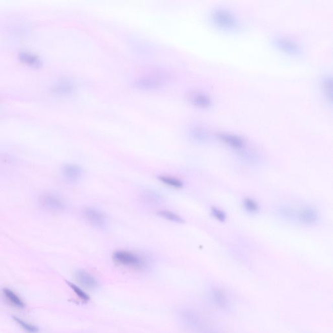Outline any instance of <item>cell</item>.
I'll list each match as a JSON object with an SVG mask.
<instances>
[{
  "instance_id": "13",
  "label": "cell",
  "mask_w": 333,
  "mask_h": 333,
  "mask_svg": "<svg viewBox=\"0 0 333 333\" xmlns=\"http://www.w3.org/2000/svg\"><path fill=\"white\" fill-rule=\"evenodd\" d=\"M18 58L20 62L33 68L39 69L42 66L41 59L34 53L22 51L19 53Z\"/></svg>"
},
{
  "instance_id": "17",
  "label": "cell",
  "mask_w": 333,
  "mask_h": 333,
  "mask_svg": "<svg viewBox=\"0 0 333 333\" xmlns=\"http://www.w3.org/2000/svg\"><path fill=\"white\" fill-rule=\"evenodd\" d=\"M279 213L281 217L290 220H297V210L290 206H281L279 209Z\"/></svg>"
},
{
  "instance_id": "25",
  "label": "cell",
  "mask_w": 333,
  "mask_h": 333,
  "mask_svg": "<svg viewBox=\"0 0 333 333\" xmlns=\"http://www.w3.org/2000/svg\"><path fill=\"white\" fill-rule=\"evenodd\" d=\"M144 197H145V199L147 201L150 202L158 201L160 200V196L156 194V193L153 192V191H147L144 195Z\"/></svg>"
},
{
  "instance_id": "9",
  "label": "cell",
  "mask_w": 333,
  "mask_h": 333,
  "mask_svg": "<svg viewBox=\"0 0 333 333\" xmlns=\"http://www.w3.org/2000/svg\"><path fill=\"white\" fill-rule=\"evenodd\" d=\"M75 278L79 284L87 289L94 290L98 287V282L92 274L83 269L76 271Z\"/></svg>"
},
{
  "instance_id": "3",
  "label": "cell",
  "mask_w": 333,
  "mask_h": 333,
  "mask_svg": "<svg viewBox=\"0 0 333 333\" xmlns=\"http://www.w3.org/2000/svg\"><path fill=\"white\" fill-rule=\"evenodd\" d=\"M39 204L45 210L53 211L64 210L65 205L62 198L51 193H44L39 197Z\"/></svg>"
},
{
  "instance_id": "16",
  "label": "cell",
  "mask_w": 333,
  "mask_h": 333,
  "mask_svg": "<svg viewBox=\"0 0 333 333\" xmlns=\"http://www.w3.org/2000/svg\"><path fill=\"white\" fill-rule=\"evenodd\" d=\"M159 181L165 185L172 187L174 188H182L184 186V183L181 180L172 177L168 176H159L157 177Z\"/></svg>"
},
{
  "instance_id": "21",
  "label": "cell",
  "mask_w": 333,
  "mask_h": 333,
  "mask_svg": "<svg viewBox=\"0 0 333 333\" xmlns=\"http://www.w3.org/2000/svg\"><path fill=\"white\" fill-rule=\"evenodd\" d=\"M67 284L69 285L70 288L73 290L74 293L77 295V296L79 298L84 301V302H87L90 299L89 295L83 291L82 289H80V287H78L76 285L73 284V283L67 282Z\"/></svg>"
},
{
  "instance_id": "14",
  "label": "cell",
  "mask_w": 333,
  "mask_h": 333,
  "mask_svg": "<svg viewBox=\"0 0 333 333\" xmlns=\"http://www.w3.org/2000/svg\"><path fill=\"white\" fill-rule=\"evenodd\" d=\"M190 100L193 105L201 107H207L210 105V98L205 94L201 93L193 94L190 96Z\"/></svg>"
},
{
  "instance_id": "7",
  "label": "cell",
  "mask_w": 333,
  "mask_h": 333,
  "mask_svg": "<svg viewBox=\"0 0 333 333\" xmlns=\"http://www.w3.org/2000/svg\"><path fill=\"white\" fill-rule=\"evenodd\" d=\"M61 174L65 181L75 183L82 179L83 170L80 165L76 164H65L61 169Z\"/></svg>"
},
{
  "instance_id": "10",
  "label": "cell",
  "mask_w": 333,
  "mask_h": 333,
  "mask_svg": "<svg viewBox=\"0 0 333 333\" xmlns=\"http://www.w3.org/2000/svg\"><path fill=\"white\" fill-rule=\"evenodd\" d=\"M274 44L281 50L292 55H298L301 53V48L298 44L288 39L283 37L275 38Z\"/></svg>"
},
{
  "instance_id": "8",
  "label": "cell",
  "mask_w": 333,
  "mask_h": 333,
  "mask_svg": "<svg viewBox=\"0 0 333 333\" xmlns=\"http://www.w3.org/2000/svg\"><path fill=\"white\" fill-rule=\"evenodd\" d=\"M297 220L306 226H312L318 222V212L312 207H304L299 211H297Z\"/></svg>"
},
{
  "instance_id": "1",
  "label": "cell",
  "mask_w": 333,
  "mask_h": 333,
  "mask_svg": "<svg viewBox=\"0 0 333 333\" xmlns=\"http://www.w3.org/2000/svg\"><path fill=\"white\" fill-rule=\"evenodd\" d=\"M116 264L132 268L141 269L146 266V261L141 256L128 251H117L112 256Z\"/></svg>"
},
{
  "instance_id": "23",
  "label": "cell",
  "mask_w": 333,
  "mask_h": 333,
  "mask_svg": "<svg viewBox=\"0 0 333 333\" xmlns=\"http://www.w3.org/2000/svg\"><path fill=\"white\" fill-rule=\"evenodd\" d=\"M323 89L327 98L331 100L332 98V81L331 78L325 77L323 80Z\"/></svg>"
},
{
  "instance_id": "11",
  "label": "cell",
  "mask_w": 333,
  "mask_h": 333,
  "mask_svg": "<svg viewBox=\"0 0 333 333\" xmlns=\"http://www.w3.org/2000/svg\"><path fill=\"white\" fill-rule=\"evenodd\" d=\"M219 139L223 142L233 148V149L242 151L245 147L244 139L236 135L230 134H221L219 135Z\"/></svg>"
},
{
  "instance_id": "12",
  "label": "cell",
  "mask_w": 333,
  "mask_h": 333,
  "mask_svg": "<svg viewBox=\"0 0 333 333\" xmlns=\"http://www.w3.org/2000/svg\"><path fill=\"white\" fill-rule=\"evenodd\" d=\"M188 136L197 143H205L210 139V135L204 128L200 127H191L188 130Z\"/></svg>"
},
{
  "instance_id": "15",
  "label": "cell",
  "mask_w": 333,
  "mask_h": 333,
  "mask_svg": "<svg viewBox=\"0 0 333 333\" xmlns=\"http://www.w3.org/2000/svg\"><path fill=\"white\" fill-rule=\"evenodd\" d=\"M4 296L9 301V302H10L13 305H14L15 307L18 308H24L25 304L23 302V301L17 296V294H15L14 292L8 289H4L3 290Z\"/></svg>"
},
{
  "instance_id": "4",
  "label": "cell",
  "mask_w": 333,
  "mask_h": 333,
  "mask_svg": "<svg viewBox=\"0 0 333 333\" xmlns=\"http://www.w3.org/2000/svg\"><path fill=\"white\" fill-rule=\"evenodd\" d=\"M163 82L157 76H145L137 78L134 81L135 88L144 91H154L161 88Z\"/></svg>"
},
{
  "instance_id": "24",
  "label": "cell",
  "mask_w": 333,
  "mask_h": 333,
  "mask_svg": "<svg viewBox=\"0 0 333 333\" xmlns=\"http://www.w3.org/2000/svg\"><path fill=\"white\" fill-rule=\"evenodd\" d=\"M211 213H212V215L214 216L216 219L221 222L226 221L227 216L224 211L219 210V209L215 208V207L211 208Z\"/></svg>"
},
{
  "instance_id": "5",
  "label": "cell",
  "mask_w": 333,
  "mask_h": 333,
  "mask_svg": "<svg viewBox=\"0 0 333 333\" xmlns=\"http://www.w3.org/2000/svg\"><path fill=\"white\" fill-rule=\"evenodd\" d=\"M83 216L91 226L100 229H105L107 220L102 211L94 208H87L83 211Z\"/></svg>"
},
{
  "instance_id": "22",
  "label": "cell",
  "mask_w": 333,
  "mask_h": 333,
  "mask_svg": "<svg viewBox=\"0 0 333 333\" xmlns=\"http://www.w3.org/2000/svg\"><path fill=\"white\" fill-rule=\"evenodd\" d=\"M13 319H15L16 322L19 324L20 327L23 328L26 331L30 333H37L39 332V328L36 327V326L28 323L26 321L22 320V319L17 318V317H13Z\"/></svg>"
},
{
  "instance_id": "20",
  "label": "cell",
  "mask_w": 333,
  "mask_h": 333,
  "mask_svg": "<svg viewBox=\"0 0 333 333\" xmlns=\"http://www.w3.org/2000/svg\"><path fill=\"white\" fill-rule=\"evenodd\" d=\"M243 203H244L245 210L250 213H255L259 211V205H258L257 202L254 201L253 199H251V198H246V199H245Z\"/></svg>"
},
{
  "instance_id": "6",
  "label": "cell",
  "mask_w": 333,
  "mask_h": 333,
  "mask_svg": "<svg viewBox=\"0 0 333 333\" xmlns=\"http://www.w3.org/2000/svg\"><path fill=\"white\" fill-rule=\"evenodd\" d=\"M76 85L73 81L67 78H62L54 83L51 87V93L60 96H69L74 93Z\"/></svg>"
},
{
  "instance_id": "2",
  "label": "cell",
  "mask_w": 333,
  "mask_h": 333,
  "mask_svg": "<svg viewBox=\"0 0 333 333\" xmlns=\"http://www.w3.org/2000/svg\"><path fill=\"white\" fill-rule=\"evenodd\" d=\"M211 18L213 24L220 28L231 30L238 28V22L235 16L224 9H217L213 11Z\"/></svg>"
},
{
  "instance_id": "19",
  "label": "cell",
  "mask_w": 333,
  "mask_h": 333,
  "mask_svg": "<svg viewBox=\"0 0 333 333\" xmlns=\"http://www.w3.org/2000/svg\"><path fill=\"white\" fill-rule=\"evenodd\" d=\"M212 296L216 305L221 308H226L227 306V300L226 295L219 289L213 290Z\"/></svg>"
},
{
  "instance_id": "18",
  "label": "cell",
  "mask_w": 333,
  "mask_h": 333,
  "mask_svg": "<svg viewBox=\"0 0 333 333\" xmlns=\"http://www.w3.org/2000/svg\"><path fill=\"white\" fill-rule=\"evenodd\" d=\"M157 215L163 219L177 223V224H182L184 223V220L182 219L181 216L177 215V213L169 210H159L157 212Z\"/></svg>"
}]
</instances>
